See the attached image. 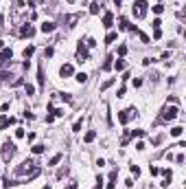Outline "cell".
Here are the masks:
<instances>
[{
	"instance_id": "29",
	"label": "cell",
	"mask_w": 186,
	"mask_h": 189,
	"mask_svg": "<svg viewBox=\"0 0 186 189\" xmlns=\"http://www.w3.org/2000/svg\"><path fill=\"white\" fill-rule=\"evenodd\" d=\"M138 35H140V40H142L145 44H149V42H151V40H149V35H147V33H140V31H138Z\"/></svg>"
},
{
	"instance_id": "4",
	"label": "cell",
	"mask_w": 186,
	"mask_h": 189,
	"mask_svg": "<svg viewBox=\"0 0 186 189\" xmlns=\"http://www.w3.org/2000/svg\"><path fill=\"white\" fill-rule=\"evenodd\" d=\"M177 114H179V108H177V105H171V108L166 105V108L162 110V121H173Z\"/></svg>"
},
{
	"instance_id": "9",
	"label": "cell",
	"mask_w": 186,
	"mask_h": 189,
	"mask_svg": "<svg viewBox=\"0 0 186 189\" xmlns=\"http://www.w3.org/2000/svg\"><path fill=\"white\" fill-rule=\"evenodd\" d=\"M20 35H22V37H33V35H35V29H33L31 24H24V26L20 29Z\"/></svg>"
},
{
	"instance_id": "17",
	"label": "cell",
	"mask_w": 186,
	"mask_h": 189,
	"mask_svg": "<svg viewBox=\"0 0 186 189\" xmlns=\"http://www.w3.org/2000/svg\"><path fill=\"white\" fill-rule=\"evenodd\" d=\"M99 11H101V4L99 2H92V4H90V13H92V15H97Z\"/></svg>"
},
{
	"instance_id": "30",
	"label": "cell",
	"mask_w": 186,
	"mask_h": 189,
	"mask_svg": "<svg viewBox=\"0 0 186 189\" xmlns=\"http://www.w3.org/2000/svg\"><path fill=\"white\" fill-rule=\"evenodd\" d=\"M114 84V79H108V81H103V86H101V90H108V88Z\"/></svg>"
},
{
	"instance_id": "48",
	"label": "cell",
	"mask_w": 186,
	"mask_h": 189,
	"mask_svg": "<svg viewBox=\"0 0 186 189\" xmlns=\"http://www.w3.org/2000/svg\"><path fill=\"white\" fill-rule=\"evenodd\" d=\"M68 2H70V4H72V2H75V0H68Z\"/></svg>"
},
{
	"instance_id": "25",
	"label": "cell",
	"mask_w": 186,
	"mask_h": 189,
	"mask_svg": "<svg viewBox=\"0 0 186 189\" xmlns=\"http://www.w3.org/2000/svg\"><path fill=\"white\" fill-rule=\"evenodd\" d=\"M112 59H114V57H108V59L103 62V70H110V68H112Z\"/></svg>"
},
{
	"instance_id": "1",
	"label": "cell",
	"mask_w": 186,
	"mask_h": 189,
	"mask_svg": "<svg viewBox=\"0 0 186 189\" xmlns=\"http://www.w3.org/2000/svg\"><path fill=\"white\" fill-rule=\"evenodd\" d=\"M37 174H39V167H37L35 160H31V158L22 160V165L15 167V176H29V178H35Z\"/></svg>"
},
{
	"instance_id": "2",
	"label": "cell",
	"mask_w": 186,
	"mask_h": 189,
	"mask_svg": "<svg viewBox=\"0 0 186 189\" xmlns=\"http://www.w3.org/2000/svg\"><path fill=\"white\" fill-rule=\"evenodd\" d=\"M147 0H136V2H134V15H136V18H145V15H147Z\"/></svg>"
},
{
	"instance_id": "44",
	"label": "cell",
	"mask_w": 186,
	"mask_h": 189,
	"mask_svg": "<svg viewBox=\"0 0 186 189\" xmlns=\"http://www.w3.org/2000/svg\"><path fill=\"white\" fill-rule=\"evenodd\" d=\"M66 189H77V182H70V185L66 187Z\"/></svg>"
},
{
	"instance_id": "35",
	"label": "cell",
	"mask_w": 186,
	"mask_h": 189,
	"mask_svg": "<svg viewBox=\"0 0 186 189\" xmlns=\"http://www.w3.org/2000/svg\"><path fill=\"white\" fill-rule=\"evenodd\" d=\"M151 24H153V29H160V24H162V22H160V18H155L153 22H151Z\"/></svg>"
},
{
	"instance_id": "38",
	"label": "cell",
	"mask_w": 186,
	"mask_h": 189,
	"mask_svg": "<svg viewBox=\"0 0 186 189\" xmlns=\"http://www.w3.org/2000/svg\"><path fill=\"white\" fill-rule=\"evenodd\" d=\"M132 134H134V136H145V130H134Z\"/></svg>"
},
{
	"instance_id": "13",
	"label": "cell",
	"mask_w": 186,
	"mask_h": 189,
	"mask_svg": "<svg viewBox=\"0 0 186 189\" xmlns=\"http://www.w3.org/2000/svg\"><path fill=\"white\" fill-rule=\"evenodd\" d=\"M116 178H118V171H112V174H110V182H108V189H114L116 187Z\"/></svg>"
},
{
	"instance_id": "18",
	"label": "cell",
	"mask_w": 186,
	"mask_h": 189,
	"mask_svg": "<svg viewBox=\"0 0 186 189\" xmlns=\"http://www.w3.org/2000/svg\"><path fill=\"white\" fill-rule=\"evenodd\" d=\"M184 132V127L182 125H175V127H171V136H179Z\"/></svg>"
},
{
	"instance_id": "46",
	"label": "cell",
	"mask_w": 186,
	"mask_h": 189,
	"mask_svg": "<svg viewBox=\"0 0 186 189\" xmlns=\"http://www.w3.org/2000/svg\"><path fill=\"white\" fill-rule=\"evenodd\" d=\"M123 2V0H114V4H116V7H118V4H121Z\"/></svg>"
},
{
	"instance_id": "14",
	"label": "cell",
	"mask_w": 186,
	"mask_h": 189,
	"mask_svg": "<svg viewBox=\"0 0 186 189\" xmlns=\"http://www.w3.org/2000/svg\"><path fill=\"white\" fill-rule=\"evenodd\" d=\"M83 138H86V143H92L94 138H97V132H94V130H88V132H86V136H83Z\"/></svg>"
},
{
	"instance_id": "22",
	"label": "cell",
	"mask_w": 186,
	"mask_h": 189,
	"mask_svg": "<svg viewBox=\"0 0 186 189\" xmlns=\"http://www.w3.org/2000/svg\"><path fill=\"white\" fill-rule=\"evenodd\" d=\"M75 79L79 81V84H83V81L88 79V75H86V73H77V75H75Z\"/></svg>"
},
{
	"instance_id": "47",
	"label": "cell",
	"mask_w": 186,
	"mask_h": 189,
	"mask_svg": "<svg viewBox=\"0 0 186 189\" xmlns=\"http://www.w3.org/2000/svg\"><path fill=\"white\" fill-rule=\"evenodd\" d=\"M42 189H50V187H48V185H46V187H42Z\"/></svg>"
},
{
	"instance_id": "11",
	"label": "cell",
	"mask_w": 186,
	"mask_h": 189,
	"mask_svg": "<svg viewBox=\"0 0 186 189\" xmlns=\"http://www.w3.org/2000/svg\"><path fill=\"white\" fill-rule=\"evenodd\" d=\"M13 123H15L13 116H11V119H9V116H2V121H0V130H4V127H9V125H13Z\"/></svg>"
},
{
	"instance_id": "45",
	"label": "cell",
	"mask_w": 186,
	"mask_h": 189,
	"mask_svg": "<svg viewBox=\"0 0 186 189\" xmlns=\"http://www.w3.org/2000/svg\"><path fill=\"white\" fill-rule=\"evenodd\" d=\"M2 24H4V15L0 13V29H2Z\"/></svg>"
},
{
	"instance_id": "33",
	"label": "cell",
	"mask_w": 186,
	"mask_h": 189,
	"mask_svg": "<svg viewBox=\"0 0 186 189\" xmlns=\"http://www.w3.org/2000/svg\"><path fill=\"white\" fill-rule=\"evenodd\" d=\"M162 37V31L160 29H153V40H160Z\"/></svg>"
},
{
	"instance_id": "39",
	"label": "cell",
	"mask_w": 186,
	"mask_h": 189,
	"mask_svg": "<svg viewBox=\"0 0 186 189\" xmlns=\"http://www.w3.org/2000/svg\"><path fill=\"white\" fill-rule=\"evenodd\" d=\"M151 62H155V59H151V57H145V59H142V66H149Z\"/></svg>"
},
{
	"instance_id": "21",
	"label": "cell",
	"mask_w": 186,
	"mask_h": 189,
	"mask_svg": "<svg viewBox=\"0 0 186 189\" xmlns=\"http://www.w3.org/2000/svg\"><path fill=\"white\" fill-rule=\"evenodd\" d=\"M44 149H46V147H44V145H39V143H37V145H33V147H31V152H33V154H42Z\"/></svg>"
},
{
	"instance_id": "23",
	"label": "cell",
	"mask_w": 186,
	"mask_h": 189,
	"mask_svg": "<svg viewBox=\"0 0 186 189\" xmlns=\"http://www.w3.org/2000/svg\"><path fill=\"white\" fill-rule=\"evenodd\" d=\"M37 81H39V88H44V73H42V68H37Z\"/></svg>"
},
{
	"instance_id": "6",
	"label": "cell",
	"mask_w": 186,
	"mask_h": 189,
	"mask_svg": "<svg viewBox=\"0 0 186 189\" xmlns=\"http://www.w3.org/2000/svg\"><path fill=\"white\" fill-rule=\"evenodd\" d=\"M11 57H13V51H11V48H2V51H0V66L9 64Z\"/></svg>"
},
{
	"instance_id": "40",
	"label": "cell",
	"mask_w": 186,
	"mask_h": 189,
	"mask_svg": "<svg viewBox=\"0 0 186 189\" xmlns=\"http://www.w3.org/2000/svg\"><path fill=\"white\" fill-rule=\"evenodd\" d=\"M149 171H151V176H158V174H160V169H158V167H149Z\"/></svg>"
},
{
	"instance_id": "8",
	"label": "cell",
	"mask_w": 186,
	"mask_h": 189,
	"mask_svg": "<svg viewBox=\"0 0 186 189\" xmlns=\"http://www.w3.org/2000/svg\"><path fill=\"white\" fill-rule=\"evenodd\" d=\"M103 26L105 29H112V26H114V13H103Z\"/></svg>"
},
{
	"instance_id": "31",
	"label": "cell",
	"mask_w": 186,
	"mask_h": 189,
	"mask_svg": "<svg viewBox=\"0 0 186 189\" xmlns=\"http://www.w3.org/2000/svg\"><path fill=\"white\" fill-rule=\"evenodd\" d=\"M151 9H153V13H158V15L164 11V7H162V4H155V7H151Z\"/></svg>"
},
{
	"instance_id": "32",
	"label": "cell",
	"mask_w": 186,
	"mask_h": 189,
	"mask_svg": "<svg viewBox=\"0 0 186 189\" xmlns=\"http://www.w3.org/2000/svg\"><path fill=\"white\" fill-rule=\"evenodd\" d=\"M26 94H29V97H31V94H35V88H33L31 84H26Z\"/></svg>"
},
{
	"instance_id": "7",
	"label": "cell",
	"mask_w": 186,
	"mask_h": 189,
	"mask_svg": "<svg viewBox=\"0 0 186 189\" xmlns=\"http://www.w3.org/2000/svg\"><path fill=\"white\" fill-rule=\"evenodd\" d=\"M77 53H79V57H81L79 62H86L88 59V48H86V44H83L81 40H79V44H77Z\"/></svg>"
},
{
	"instance_id": "16",
	"label": "cell",
	"mask_w": 186,
	"mask_h": 189,
	"mask_svg": "<svg viewBox=\"0 0 186 189\" xmlns=\"http://www.w3.org/2000/svg\"><path fill=\"white\" fill-rule=\"evenodd\" d=\"M33 53H35V46H26L24 51H22V55H24V59H29Z\"/></svg>"
},
{
	"instance_id": "36",
	"label": "cell",
	"mask_w": 186,
	"mask_h": 189,
	"mask_svg": "<svg viewBox=\"0 0 186 189\" xmlns=\"http://www.w3.org/2000/svg\"><path fill=\"white\" fill-rule=\"evenodd\" d=\"M72 130H75V132H81V121H77V123L72 125Z\"/></svg>"
},
{
	"instance_id": "41",
	"label": "cell",
	"mask_w": 186,
	"mask_h": 189,
	"mask_svg": "<svg viewBox=\"0 0 186 189\" xmlns=\"http://www.w3.org/2000/svg\"><path fill=\"white\" fill-rule=\"evenodd\" d=\"M59 97H61V99H66V101H72V97H70V94H68V92H64V94H59Z\"/></svg>"
},
{
	"instance_id": "15",
	"label": "cell",
	"mask_w": 186,
	"mask_h": 189,
	"mask_svg": "<svg viewBox=\"0 0 186 189\" xmlns=\"http://www.w3.org/2000/svg\"><path fill=\"white\" fill-rule=\"evenodd\" d=\"M116 37H118V33H116V31H110V33H108V37H105V44L116 42Z\"/></svg>"
},
{
	"instance_id": "27",
	"label": "cell",
	"mask_w": 186,
	"mask_h": 189,
	"mask_svg": "<svg viewBox=\"0 0 186 189\" xmlns=\"http://www.w3.org/2000/svg\"><path fill=\"white\" fill-rule=\"evenodd\" d=\"M118 26H121V29H127V26H129L127 18H121V20H118Z\"/></svg>"
},
{
	"instance_id": "26",
	"label": "cell",
	"mask_w": 186,
	"mask_h": 189,
	"mask_svg": "<svg viewBox=\"0 0 186 189\" xmlns=\"http://www.w3.org/2000/svg\"><path fill=\"white\" fill-rule=\"evenodd\" d=\"M118 55H121V57L127 55V44H121V46H118Z\"/></svg>"
},
{
	"instance_id": "10",
	"label": "cell",
	"mask_w": 186,
	"mask_h": 189,
	"mask_svg": "<svg viewBox=\"0 0 186 189\" xmlns=\"http://www.w3.org/2000/svg\"><path fill=\"white\" fill-rule=\"evenodd\" d=\"M72 73H75L72 64H64V66H61V70H59V75H61V77H70Z\"/></svg>"
},
{
	"instance_id": "37",
	"label": "cell",
	"mask_w": 186,
	"mask_h": 189,
	"mask_svg": "<svg viewBox=\"0 0 186 189\" xmlns=\"http://www.w3.org/2000/svg\"><path fill=\"white\" fill-rule=\"evenodd\" d=\"M15 136L22 138V136H24V130H22V127H18V130H15Z\"/></svg>"
},
{
	"instance_id": "3",
	"label": "cell",
	"mask_w": 186,
	"mask_h": 189,
	"mask_svg": "<svg viewBox=\"0 0 186 189\" xmlns=\"http://www.w3.org/2000/svg\"><path fill=\"white\" fill-rule=\"evenodd\" d=\"M13 154H15V143L7 141V143L2 145V160H4V163H9V160L13 158Z\"/></svg>"
},
{
	"instance_id": "42",
	"label": "cell",
	"mask_w": 186,
	"mask_h": 189,
	"mask_svg": "<svg viewBox=\"0 0 186 189\" xmlns=\"http://www.w3.org/2000/svg\"><path fill=\"white\" fill-rule=\"evenodd\" d=\"M44 55H46V57H53V48H50V46H48V48H46V51H44Z\"/></svg>"
},
{
	"instance_id": "24",
	"label": "cell",
	"mask_w": 186,
	"mask_h": 189,
	"mask_svg": "<svg viewBox=\"0 0 186 189\" xmlns=\"http://www.w3.org/2000/svg\"><path fill=\"white\" fill-rule=\"evenodd\" d=\"M114 68H116V70H125V62H123V59H116Z\"/></svg>"
},
{
	"instance_id": "34",
	"label": "cell",
	"mask_w": 186,
	"mask_h": 189,
	"mask_svg": "<svg viewBox=\"0 0 186 189\" xmlns=\"http://www.w3.org/2000/svg\"><path fill=\"white\" fill-rule=\"evenodd\" d=\"M125 92H127V88L121 86V88H118V94H116V97H125Z\"/></svg>"
},
{
	"instance_id": "19",
	"label": "cell",
	"mask_w": 186,
	"mask_h": 189,
	"mask_svg": "<svg viewBox=\"0 0 186 189\" xmlns=\"http://www.w3.org/2000/svg\"><path fill=\"white\" fill-rule=\"evenodd\" d=\"M59 160H61V154H55V156H53V158L48 160V165H50V167H55V165H57Z\"/></svg>"
},
{
	"instance_id": "43",
	"label": "cell",
	"mask_w": 186,
	"mask_h": 189,
	"mask_svg": "<svg viewBox=\"0 0 186 189\" xmlns=\"http://www.w3.org/2000/svg\"><path fill=\"white\" fill-rule=\"evenodd\" d=\"M101 187H103V178L99 176V180H97V189H101Z\"/></svg>"
},
{
	"instance_id": "20",
	"label": "cell",
	"mask_w": 186,
	"mask_h": 189,
	"mask_svg": "<svg viewBox=\"0 0 186 189\" xmlns=\"http://www.w3.org/2000/svg\"><path fill=\"white\" fill-rule=\"evenodd\" d=\"M129 171L134 174V178H138V176H140V167H138V165H129Z\"/></svg>"
},
{
	"instance_id": "28",
	"label": "cell",
	"mask_w": 186,
	"mask_h": 189,
	"mask_svg": "<svg viewBox=\"0 0 186 189\" xmlns=\"http://www.w3.org/2000/svg\"><path fill=\"white\" fill-rule=\"evenodd\" d=\"M77 20H79V15H68V26H75Z\"/></svg>"
},
{
	"instance_id": "12",
	"label": "cell",
	"mask_w": 186,
	"mask_h": 189,
	"mask_svg": "<svg viewBox=\"0 0 186 189\" xmlns=\"http://www.w3.org/2000/svg\"><path fill=\"white\" fill-rule=\"evenodd\" d=\"M39 31H42V33H50V31H55V22H44V24L39 26Z\"/></svg>"
},
{
	"instance_id": "5",
	"label": "cell",
	"mask_w": 186,
	"mask_h": 189,
	"mask_svg": "<svg viewBox=\"0 0 186 189\" xmlns=\"http://www.w3.org/2000/svg\"><path fill=\"white\" fill-rule=\"evenodd\" d=\"M132 116H136V110H134V108H127V110H121V112H118V121H121V123L125 125L127 121L132 119Z\"/></svg>"
}]
</instances>
